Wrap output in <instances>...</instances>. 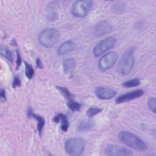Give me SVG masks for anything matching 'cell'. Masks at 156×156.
Listing matches in <instances>:
<instances>
[{"mask_svg": "<svg viewBox=\"0 0 156 156\" xmlns=\"http://www.w3.org/2000/svg\"><path fill=\"white\" fill-rule=\"evenodd\" d=\"M85 141L81 138H69L65 144L66 152L73 156L80 155L85 148Z\"/></svg>", "mask_w": 156, "mask_h": 156, "instance_id": "obj_4", "label": "cell"}, {"mask_svg": "<svg viewBox=\"0 0 156 156\" xmlns=\"http://www.w3.org/2000/svg\"><path fill=\"white\" fill-rule=\"evenodd\" d=\"M147 104L149 108L154 112L155 113L156 109V99L155 97H150L147 101Z\"/></svg>", "mask_w": 156, "mask_h": 156, "instance_id": "obj_23", "label": "cell"}, {"mask_svg": "<svg viewBox=\"0 0 156 156\" xmlns=\"http://www.w3.org/2000/svg\"><path fill=\"white\" fill-rule=\"evenodd\" d=\"M24 63H25L26 76L28 79H31L34 74V70L32 66L29 63H28L26 62H24Z\"/></svg>", "mask_w": 156, "mask_h": 156, "instance_id": "obj_19", "label": "cell"}, {"mask_svg": "<svg viewBox=\"0 0 156 156\" xmlns=\"http://www.w3.org/2000/svg\"><path fill=\"white\" fill-rule=\"evenodd\" d=\"M102 110V108H99L98 107H91L87 111V115L88 117L91 118L97 115L98 113L101 112Z\"/></svg>", "mask_w": 156, "mask_h": 156, "instance_id": "obj_22", "label": "cell"}, {"mask_svg": "<svg viewBox=\"0 0 156 156\" xmlns=\"http://www.w3.org/2000/svg\"><path fill=\"white\" fill-rule=\"evenodd\" d=\"M116 43V40L113 37H108L101 41L94 48L93 54L95 57H99L107 51L112 48Z\"/></svg>", "mask_w": 156, "mask_h": 156, "instance_id": "obj_7", "label": "cell"}, {"mask_svg": "<svg viewBox=\"0 0 156 156\" xmlns=\"http://www.w3.org/2000/svg\"><path fill=\"white\" fill-rule=\"evenodd\" d=\"M133 64V51L129 49L126 51L121 56L118 64L117 71L121 76H126L131 72Z\"/></svg>", "mask_w": 156, "mask_h": 156, "instance_id": "obj_3", "label": "cell"}, {"mask_svg": "<svg viewBox=\"0 0 156 156\" xmlns=\"http://www.w3.org/2000/svg\"><path fill=\"white\" fill-rule=\"evenodd\" d=\"M118 55L115 52H109L104 55L99 61V68L101 71H106L110 69L115 64Z\"/></svg>", "mask_w": 156, "mask_h": 156, "instance_id": "obj_6", "label": "cell"}, {"mask_svg": "<svg viewBox=\"0 0 156 156\" xmlns=\"http://www.w3.org/2000/svg\"><path fill=\"white\" fill-rule=\"evenodd\" d=\"M95 94L98 98L101 99H110L115 97L116 93L113 89L108 87H99L95 90Z\"/></svg>", "mask_w": 156, "mask_h": 156, "instance_id": "obj_11", "label": "cell"}, {"mask_svg": "<svg viewBox=\"0 0 156 156\" xmlns=\"http://www.w3.org/2000/svg\"><path fill=\"white\" fill-rule=\"evenodd\" d=\"M53 121L55 123H61V129L63 131L66 132L69 127V122L67 117L65 115L62 113H58L55 115L53 118Z\"/></svg>", "mask_w": 156, "mask_h": 156, "instance_id": "obj_13", "label": "cell"}, {"mask_svg": "<svg viewBox=\"0 0 156 156\" xmlns=\"http://www.w3.org/2000/svg\"><path fill=\"white\" fill-rule=\"evenodd\" d=\"M58 31L54 28H46L42 30L38 35V41L40 43L46 47L51 48L54 46L59 39Z\"/></svg>", "mask_w": 156, "mask_h": 156, "instance_id": "obj_2", "label": "cell"}, {"mask_svg": "<svg viewBox=\"0 0 156 156\" xmlns=\"http://www.w3.org/2000/svg\"><path fill=\"white\" fill-rule=\"evenodd\" d=\"M21 85V80L18 76H16L14 77L13 82V87L15 88L16 87H20Z\"/></svg>", "mask_w": 156, "mask_h": 156, "instance_id": "obj_24", "label": "cell"}, {"mask_svg": "<svg viewBox=\"0 0 156 156\" xmlns=\"http://www.w3.org/2000/svg\"><path fill=\"white\" fill-rule=\"evenodd\" d=\"M93 5V2L90 0L75 1L71 8L73 15L78 18L85 17L90 11Z\"/></svg>", "mask_w": 156, "mask_h": 156, "instance_id": "obj_5", "label": "cell"}, {"mask_svg": "<svg viewBox=\"0 0 156 156\" xmlns=\"http://www.w3.org/2000/svg\"><path fill=\"white\" fill-rule=\"evenodd\" d=\"M119 139L125 144L135 150L144 151L147 147L146 143L134 133L129 131H121L118 135Z\"/></svg>", "mask_w": 156, "mask_h": 156, "instance_id": "obj_1", "label": "cell"}, {"mask_svg": "<svg viewBox=\"0 0 156 156\" xmlns=\"http://www.w3.org/2000/svg\"><path fill=\"white\" fill-rule=\"evenodd\" d=\"M57 89L60 92V93L66 98L69 101L72 100L73 98V95L71 94V93L68 91V90L67 88H66L65 87H60V86H57L56 87Z\"/></svg>", "mask_w": 156, "mask_h": 156, "instance_id": "obj_18", "label": "cell"}, {"mask_svg": "<svg viewBox=\"0 0 156 156\" xmlns=\"http://www.w3.org/2000/svg\"><path fill=\"white\" fill-rule=\"evenodd\" d=\"M32 116L34 119H35L37 121V129L39 133L41 134L43 126L44 125V119L42 116L34 113H32Z\"/></svg>", "mask_w": 156, "mask_h": 156, "instance_id": "obj_16", "label": "cell"}, {"mask_svg": "<svg viewBox=\"0 0 156 156\" xmlns=\"http://www.w3.org/2000/svg\"><path fill=\"white\" fill-rule=\"evenodd\" d=\"M76 60L73 58L66 60L63 63V71L66 73H71L76 66Z\"/></svg>", "mask_w": 156, "mask_h": 156, "instance_id": "obj_15", "label": "cell"}, {"mask_svg": "<svg viewBox=\"0 0 156 156\" xmlns=\"http://www.w3.org/2000/svg\"><path fill=\"white\" fill-rule=\"evenodd\" d=\"M140 84V80L138 79H133L132 80L125 82L123 83V86L127 88H131L137 87Z\"/></svg>", "mask_w": 156, "mask_h": 156, "instance_id": "obj_20", "label": "cell"}, {"mask_svg": "<svg viewBox=\"0 0 156 156\" xmlns=\"http://www.w3.org/2000/svg\"><path fill=\"white\" fill-rule=\"evenodd\" d=\"M1 54L2 56H4L5 58H6L11 63H13V55L11 51H10L7 48L1 47Z\"/></svg>", "mask_w": 156, "mask_h": 156, "instance_id": "obj_17", "label": "cell"}, {"mask_svg": "<svg viewBox=\"0 0 156 156\" xmlns=\"http://www.w3.org/2000/svg\"><path fill=\"white\" fill-rule=\"evenodd\" d=\"M112 29V25L110 22L103 21L95 26L93 32L96 37H101L110 32Z\"/></svg>", "mask_w": 156, "mask_h": 156, "instance_id": "obj_10", "label": "cell"}, {"mask_svg": "<svg viewBox=\"0 0 156 156\" xmlns=\"http://www.w3.org/2000/svg\"><path fill=\"white\" fill-rule=\"evenodd\" d=\"M105 154L109 156H130L133 152L129 149L118 145L110 144L105 149Z\"/></svg>", "mask_w": 156, "mask_h": 156, "instance_id": "obj_8", "label": "cell"}, {"mask_svg": "<svg viewBox=\"0 0 156 156\" xmlns=\"http://www.w3.org/2000/svg\"><path fill=\"white\" fill-rule=\"evenodd\" d=\"M75 48V44L71 41H67L63 43L57 49V54L60 55L66 54Z\"/></svg>", "mask_w": 156, "mask_h": 156, "instance_id": "obj_12", "label": "cell"}, {"mask_svg": "<svg viewBox=\"0 0 156 156\" xmlns=\"http://www.w3.org/2000/svg\"><path fill=\"white\" fill-rule=\"evenodd\" d=\"M68 106L73 112L79 111L80 108V104L73 100L69 101L68 102Z\"/></svg>", "mask_w": 156, "mask_h": 156, "instance_id": "obj_21", "label": "cell"}, {"mask_svg": "<svg viewBox=\"0 0 156 156\" xmlns=\"http://www.w3.org/2000/svg\"><path fill=\"white\" fill-rule=\"evenodd\" d=\"M36 65H37V67L39 68H43L42 63H41L40 59L38 58L37 59V60H36Z\"/></svg>", "mask_w": 156, "mask_h": 156, "instance_id": "obj_27", "label": "cell"}, {"mask_svg": "<svg viewBox=\"0 0 156 156\" xmlns=\"http://www.w3.org/2000/svg\"><path fill=\"white\" fill-rule=\"evenodd\" d=\"M143 94H144V91L143 90L139 89V90H134L118 96L116 99V102L117 104H121V103L128 102L129 101L133 100L134 99H136L141 96Z\"/></svg>", "mask_w": 156, "mask_h": 156, "instance_id": "obj_9", "label": "cell"}, {"mask_svg": "<svg viewBox=\"0 0 156 156\" xmlns=\"http://www.w3.org/2000/svg\"><path fill=\"white\" fill-rule=\"evenodd\" d=\"M0 94H1V97L2 99L5 100L6 99V96H5V91L4 89L1 88V91H0Z\"/></svg>", "mask_w": 156, "mask_h": 156, "instance_id": "obj_26", "label": "cell"}, {"mask_svg": "<svg viewBox=\"0 0 156 156\" xmlns=\"http://www.w3.org/2000/svg\"><path fill=\"white\" fill-rule=\"evenodd\" d=\"M94 121L92 119H87L82 121L80 122V123L78 124L77 129L79 131H88L92 129L94 127Z\"/></svg>", "mask_w": 156, "mask_h": 156, "instance_id": "obj_14", "label": "cell"}, {"mask_svg": "<svg viewBox=\"0 0 156 156\" xmlns=\"http://www.w3.org/2000/svg\"><path fill=\"white\" fill-rule=\"evenodd\" d=\"M21 63V56L20 53L18 52V51H17V60H16V69L18 68V67L20 66Z\"/></svg>", "mask_w": 156, "mask_h": 156, "instance_id": "obj_25", "label": "cell"}]
</instances>
